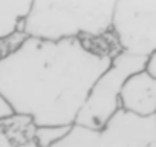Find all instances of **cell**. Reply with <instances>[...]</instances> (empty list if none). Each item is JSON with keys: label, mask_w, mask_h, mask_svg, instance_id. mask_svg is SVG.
Masks as SVG:
<instances>
[{"label": "cell", "mask_w": 156, "mask_h": 147, "mask_svg": "<svg viewBox=\"0 0 156 147\" xmlns=\"http://www.w3.org/2000/svg\"><path fill=\"white\" fill-rule=\"evenodd\" d=\"M14 113V109L11 106V103L5 98V95L0 92V120H3V118H8Z\"/></svg>", "instance_id": "12"}, {"label": "cell", "mask_w": 156, "mask_h": 147, "mask_svg": "<svg viewBox=\"0 0 156 147\" xmlns=\"http://www.w3.org/2000/svg\"><path fill=\"white\" fill-rule=\"evenodd\" d=\"M144 70H145L147 74H150L151 77H156V49L145 55Z\"/></svg>", "instance_id": "11"}, {"label": "cell", "mask_w": 156, "mask_h": 147, "mask_svg": "<svg viewBox=\"0 0 156 147\" xmlns=\"http://www.w3.org/2000/svg\"><path fill=\"white\" fill-rule=\"evenodd\" d=\"M110 60L89 49L80 37L28 35L0 60V92L16 113L29 115L35 126L72 124Z\"/></svg>", "instance_id": "1"}, {"label": "cell", "mask_w": 156, "mask_h": 147, "mask_svg": "<svg viewBox=\"0 0 156 147\" xmlns=\"http://www.w3.org/2000/svg\"><path fill=\"white\" fill-rule=\"evenodd\" d=\"M28 37V34L25 31H16L6 37H2L0 38V60L3 57H6L8 54H11L16 48H19V45Z\"/></svg>", "instance_id": "10"}, {"label": "cell", "mask_w": 156, "mask_h": 147, "mask_svg": "<svg viewBox=\"0 0 156 147\" xmlns=\"http://www.w3.org/2000/svg\"><path fill=\"white\" fill-rule=\"evenodd\" d=\"M110 31L121 51L147 55L156 49V0H115Z\"/></svg>", "instance_id": "5"}, {"label": "cell", "mask_w": 156, "mask_h": 147, "mask_svg": "<svg viewBox=\"0 0 156 147\" xmlns=\"http://www.w3.org/2000/svg\"><path fill=\"white\" fill-rule=\"evenodd\" d=\"M35 124L29 115L12 113L8 118L0 120V133H2L8 145H35L34 142Z\"/></svg>", "instance_id": "7"}, {"label": "cell", "mask_w": 156, "mask_h": 147, "mask_svg": "<svg viewBox=\"0 0 156 147\" xmlns=\"http://www.w3.org/2000/svg\"><path fill=\"white\" fill-rule=\"evenodd\" d=\"M32 0H0V38L23 28Z\"/></svg>", "instance_id": "8"}, {"label": "cell", "mask_w": 156, "mask_h": 147, "mask_svg": "<svg viewBox=\"0 0 156 147\" xmlns=\"http://www.w3.org/2000/svg\"><path fill=\"white\" fill-rule=\"evenodd\" d=\"M115 0H32L22 31L43 38L95 37L110 29Z\"/></svg>", "instance_id": "2"}, {"label": "cell", "mask_w": 156, "mask_h": 147, "mask_svg": "<svg viewBox=\"0 0 156 147\" xmlns=\"http://www.w3.org/2000/svg\"><path fill=\"white\" fill-rule=\"evenodd\" d=\"M145 55L119 51L110 64L97 77L90 86L73 123L92 129H101L109 117L119 107V91L130 74L144 69Z\"/></svg>", "instance_id": "4"}, {"label": "cell", "mask_w": 156, "mask_h": 147, "mask_svg": "<svg viewBox=\"0 0 156 147\" xmlns=\"http://www.w3.org/2000/svg\"><path fill=\"white\" fill-rule=\"evenodd\" d=\"M119 107L138 115L156 113V77L144 69L130 74L119 91Z\"/></svg>", "instance_id": "6"}, {"label": "cell", "mask_w": 156, "mask_h": 147, "mask_svg": "<svg viewBox=\"0 0 156 147\" xmlns=\"http://www.w3.org/2000/svg\"><path fill=\"white\" fill-rule=\"evenodd\" d=\"M54 147H156V113L138 115L118 107L101 129L72 123Z\"/></svg>", "instance_id": "3"}, {"label": "cell", "mask_w": 156, "mask_h": 147, "mask_svg": "<svg viewBox=\"0 0 156 147\" xmlns=\"http://www.w3.org/2000/svg\"><path fill=\"white\" fill-rule=\"evenodd\" d=\"M70 124H41L35 126L34 130V142L40 147L54 145L60 138L66 135Z\"/></svg>", "instance_id": "9"}]
</instances>
